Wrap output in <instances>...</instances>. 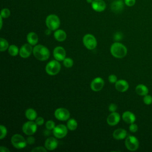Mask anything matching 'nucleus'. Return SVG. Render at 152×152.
Here are the masks:
<instances>
[{
	"label": "nucleus",
	"instance_id": "1",
	"mask_svg": "<svg viewBox=\"0 0 152 152\" xmlns=\"http://www.w3.org/2000/svg\"><path fill=\"white\" fill-rule=\"evenodd\" d=\"M33 53L34 57L39 61H46L50 56L49 49L42 45H36L33 49Z\"/></svg>",
	"mask_w": 152,
	"mask_h": 152
},
{
	"label": "nucleus",
	"instance_id": "2",
	"mask_svg": "<svg viewBox=\"0 0 152 152\" xmlns=\"http://www.w3.org/2000/svg\"><path fill=\"white\" fill-rule=\"evenodd\" d=\"M111 54L116 58H122L127 53V49L123 44L116 42L112 45L110 47Z\"/></svg>",
	"mask_w": 152,
	"mask_h": 152
},
{
	"label": "nucleus",
	"instance_id": "3",
	"mask_svg": "<svg viewBox=\"0 0 152 152\" xmlns=\"http://www.w3.org/2000/svg\"><path fill=\"white\" fill-rule=\"evenodd\" d=\"M46 25L51 30H56L60 26V20L55 14L49 15L46 18Z\"/></svg>",
	"mask_w": 152,
	"mask_h": 152
},
{
	"label": "nucleus",
	"instance_id": "4",
	"mask_svg": "<svg viewBox=\"0 0 152 152\" xmlns=\"http://www.w3.org/2000/svg\"><path fill=\"white\" fill-rule=\"evenodd\" d=\"M45 69L49 75H55L60 71L61 64L58 61L52 60L47 64Z\"/></svg>",
	"mask_w": 152,
	"mask_h": 152
},
{
	"label": "nucleus",
	"instance_id": "5",
	"mask_svg": "<svg viewBox=\"0 0 152 152\" xmlns=\"http://www.w3.org/2000/svg\"><path fill=\"white\" fill-rule=\"evenodd\" d=\"M11 143L12 145L17 148L21 149L24 148L27 145V140L20 134H14L11 137Z\"/></svg>",
	"mask_w": 152,
	"mask_h": 152
},
{
	"label": "nucleus",
	"instance_id": "6",
	"mask_svg": "<svg viewBox=\"0 0 152 152\" xmlns=\"http://www.w3.org/2000/svg\"><path fill=\"white\" fill-rule=\"evenodd\" d=\"M125 144L126 148L132 151L137 150L139 147L138 140L134 135L128 136L125 139Z\"/></svg>",
	"mask_w": 152,
	"mask_h": 152
},
{
	"label": "nucleus",
	"instance_id": "7",
	"mask_svg": "<svg viewBox=\"0 0 152 152\" xmlns=\"http://www.w3.org/2000/svg\"><path fill=\"white\" fill-rule=\"evenodd\" d=\"M84 45L89 50H93L97 46V40L95 37L91 34H86L83 39Z\"/></svg>",
	"mask_w": 152,
	"mask_h": 152
},
{
	"label": "nucleus",
	"instance_id": "8",
	"mask_svg": "<svg viewBox=\"0 0 152 152\" xmlns=\"http://www.w3.org/2000/svg\"><path fill=\"white\" fill-rule=\"evenodd\" d=\"M37 125L35 122H33V121H30L24 124L22 130L26 135H31L36 132L37 130Z\"/></svg>",
	"mask_w": 152,
	"mask_h": 152
},
{
	"label": "nucleus",
	"instance_id": "9",
	"mask_svg": "<svg viewBox=\"0 0 152 152\" xmlns=\"http://www.w3.org/2000/svg\"><path fill=\"white\" fill-rule=\"evenodd\" d=\"M55 116L57 119L59 121H65L69 118L70 113L66 109L59 107L56 109L55 111Z\"/></svg>",
	"mask_w": 152,
	"mask_h": 152
},
{
	"label": "nucleus",
	"instance_id": "10",
	"mask_svg": "<svg viewBox=\"0 0 152 152\" xmlns=\"http://www.w3.org/2000/svg\"><path fill=\"white\" fill-rule=\"evenodd\" d=\"M66 126L63 124H59L55 127L53 129V134L54 136L58 138H62L65 137L67 134L68 130Z\"/></svg>",
	"mask_w": 152,
	"mask_h": 152
},
{
	"label": "nucleus",
	"instance_id": "11",
	"mask_svg": "<svg viewBox=\"0 0 152 152\" xmlns=\"http://www.w3.org/2000/svg\"><path fill=\"white\" fill-rule=\"evenodd\" d=\"M104 82L103 80L100 77H97L93 80L91 83L90 87L93 91H99L101 90L104 86Z\"/></svg>",
	"mask_w": 152,
	"mask_h": 152
},
{
	"label": "nucleus",
	"instance_id": "12",
	"mask_svg": "<svg viewBox=\"0 0 152 152\" xmlns=\"http://www.w3.org/2000/svg\"><path fill=\"white\" fill-rule=\"evenodd\" d=\"M33 49L30 43H26L20 48L19 54L21 58H27L31 55L33 52Z\"/></svg>",
	"mask_w": 152,
	"mask_h": 152
},
{
	"label": "nucleus",
	"instance_id": "13",
	"mask_svg": "<svg viewBox=\"0 0 152 152\" xmlns=\"http://www.w3.org/2000/svg\"><path fill=\"white\" fill-rule=\"evenodd\" d=\"M53 56L58 61H64L66 57L65 50L62 46H57L53 50Z\"/></svg>",
	"mask_w": 152,
	"mask_h": 152
},
{
	"label": "nucleus",
	"instance_id": "14",
	"mask_svg": "<svg viewBox=\"0 0 152 152\" xmlns=\"http://www.w3.org/2000/svg\"><path fill=\"white\" fill-rule=\"evenodd\" d=\"M91 7L96 12H102L106 9V5L103 0H94L91 3Z\"/></svg>",
	"mask_w": 152,
	"mask_h": 152
},
{
	"label": "nucleus",
	"instance_id": "15",
	"mask_svg": "<svg viewBox=\"0 0 152 152\" xmlns=\"http://www.w3.org/2000/svg\"><path fill=\"white\" fill-rule=\"evenodd\" d=\"M120 121V115L118 113L112 112L107 118V122L109 125L114 126L118 124Z\"/></svg>",
	"mask_w": 152,
	"mask_h": 152
},
{
	"label": "nucleus",
	"instance_id": "16",
	"mask_svg": "<svg viewBox=\"0 0 152 152\" xmlns=\"http://www.w3.org/2000/svg\"><path fill=\"white\" fill-rule=\"evenodd\" d=\"M116 89L120 92H125L129 88L128 82L125 80H119L115 83Z\"/></svg>",
	"mask_w": 152,
	"mask_h": 152
},
{
	"label": "nucleus",
	"instance_id": "17",
	"mask_svg": "<svg viewBox=\"0 0 152 152\" xmlns=\"http://www.w3.org/2000/svg\"><path fill=\"white\" fill-rule=\"evenodd\" d=\"M122 117L123 121L129 124L134 123L136 120V117L135 115L130 111H125V112H124Z\"/></svg>",
	"mask_w": 152,
	"mask_h": 152
},
{
	"label": "nucleus",
	"instance_id": "18",
	"mask_svg": "<svg viewBox=\"0 0 152 152\" xmlns=\"http://www.w3.org/2000/svg\"><path fill=\"white\" fill-rule=\"evenodd\" d=\"M58 145V141L56 138L53 137H49L45 141V148L48 150H55Z\"/></svg>",
	"mask_w": 152,
	"mask_h": 152
},
{
	"label": "nucleus",
	"instance_id": "19",
	"mask_svg": "<svg viewBox=\"0 0 152 152\" xmlns=\"http://www.w3.org/2000/svg\"><path fill=\"white\" fill-rule=\"evenodd\" d=\"M124 2L122 0H116L111 4V10L115 12L122 11L124 6Z\"/></svg>",
	"mask_w": 152,
	"mask_h": 152
},
{
	"label": "nucleus",
	"instance_id": "20",
	"mask_svg": "<svg viewBox=\"0 0 152 152\" xmlns=\"http://www.w3.org/2000/svg\"><path fill=\"white\" fill-rule=\"evenodd\" d=\"M127 135V132L125 129L122 128H119L114 131L113 132V137L116 140H123L126 138Z\"/></svg>",
	"mask_w": 152,
	"mask_h": 152
},
{
	"label": "nucleus",
	"instance_id": "21",
	"mask_svg": "<svg viewBox=\"0 0 152 152\" xmlns=\"http://www.w3.org/2000/svg\"><path fill=\"white\" fill-rule=\"evenodd\" d=\"M135 91L138 95L144 96L148 94V88L144 84H140L136 86Z\"/></svg>",
	"mask_w": 152,
	"mask_h": 152
},
{
	"label": "nucleus",
	"instance_id": "22",
	"mask_svg": "<svg viewBox=\"0 0 152 152\" xmlns=\"http://www.w3.org/2000/svg\"><path fill=\"white\" fill-rule=\"evenodd\" d=\"M54 37L56 40L59 42H62L66 39V34L62 30H57L54 33Z\"/></svg>",
	"mask_w": 152,
	"mask_h": 152
},
{
	"label": "nucleus",
	"instance_id": "23",
	"mask_svg": "<svg viewBox=\"0 0 152 152\" xmlns=\"http://www.w3.org/2000/svg\"><path fill=\"white\" fill-rule=\"evenodd\" d=\"M27 40L31 45H35L38 42V36L34 32H30L27 36Z\"/></svg>",
	"mask_w": 152,
	"mask_h": 152
},
{
	"label": "nucleus",
	"instance_id": "24",
	"mask_svg": "<svg viewBox=\"0 0 152 152\" xmlns=\"http://www.w3.org/2000/svg\"><path fill=\"white\" fill-rule=\"evenodd\" d=\"M26 116L30 121H34L37 118V113L32 108L27 109L26 111Z\"/></svg>",
	"mask_w": 152,
	"mask_h": 152
},
{
	"label": "nucleus",
	"instance_id": "25",
	"mask_svg": "<svg viewBox=\"0 0 152 152\" xmlns=\"http://www.w3.org/2000/svg\"><path fill=\"white\" fill-rule=\"evenodd\" d=\"M67 128L71 131L75 130L77 128V122L74 119H69L67 122Z\"/></svg>",
	"mask_w": 152,
	"mask_h": 152
},
{
	"label": "nucleus",
	"instance_id": "26",
	"mask_svg": "<svg viewBox=\"0 0 152 152\" xmlns=\"http://www.w3.org/2000/svg\"><path fill=\"white\" fill-rule=\"evenodd\" d=\"M8 53L11 56H15L18 53V48L17 46L14 45H12L8 48Z\"/></svg>",
	"mask_w": 152,
	"mask_h": 152
},
{
	"label": "nucleus",
	"instance_id": "27",
	"mask_svg": "<svg viewBox=\"0 0 152 152\" xmlns=\"http://www.w3.org/2000/svg\"><path fill=\"white\" fill-rule=\"evenodd\" d=\"M0 45H1V46H0V50L1 52L6 50L9 48V45H8V42L5 39H4L2 37L1 38Z\"/></svg>",
	"mask_w": 152,
	"mask_h": 152
},
{
	"label": "nucleus",
	"instance_id": "28",
	"mask_svg": "<svg viewBox=\"0 0 152 152\" xmlns=\"http://www.w3.org/2000/svg\"><path fill=\"white\" fill-rule=\"evenodd\" d=\"M73 60L69 58H65L63 61L64 65L66 68H70L73 65Z\"/></svg>",
	"mask_w": 152,
	"mask_h": 152
},
{
	"label": "nucleus",
	"instance_id": "29",
	"mask_svg": "<svg viewBox=\"0 0 152 152\" xmlns=\"http://www.w3.org/2000/svg\"><path fill=\"white\" fill-rule=\"evenodd\" d=\"M10 15V11L8 8H3L1 11V16L2 18H7Z\"/></svg>",
	"mask_w": 152,
	"mask_h": 152
},
{
	"label": "nucleus",
	"instance_id": "30",
	"mask_svg": "<svg viewBox=\"0 0 152 152\" xmlns=\"http://www.w3.org/2000/svg\"><path fill=\"white\" fill-rule=\"evenodd\" d=\"M143 102L147 105L151 104L152 103V96L148 94L144 96L143 98Z\"/></svg>",
	"mask_w": 152,
	"mask_h": 152
},
{
	"label": "nucleus",
	"instance_id": "31",
	"mask_svg": "<svg viewBox=\"0 0 152 152\" xmlns=\"http://www.w3.org/2000/svg\"><path fill=\"white\" fill-rule=\"evenodd\" d=\"M0 129H1V136H0V139L2 140L4 138H5V137L7 135V128L5 126L1 125L0 126Z\"/></svg>",
	"mask_w": 152,
	"mask_h": 152
},
{
	"label": "nucleus",
	"instance_id": "32",
	"mask_svg": "<svg viewBox=\"0 0 152 152\" xmlns=\"http://www.w3.org/2000/svg\"><path fill=\"white\" fill-rule=\"evenodd\" d=\"M55 127V124L53 121H48L46 122V128L48 130H52Z\"/></svg>",
	"mask_w": 152,
	"mask_h": 152
},
{
	"label": "nucleus",
	"instance_id": "33",
	"mask_svg": "<svg viewBox=\"0 0 152 152\" xmlns=\"http://www.w3.org/2000/svg\"><path fill=\"white\" fill-rule=\"evenodd\" d=\"M47 150L46 148H45V147H36L35 148H34L33 149L31 150L32 152H46Z\"/></svg>",
	"mask_w": 152,
	"mask_h": 152
},
{
	"label": "nucleus",
	"instance_id": "34",
	"mask_svg": "<svg viewBox=\"0 0 152 152\" xmlns=\"http://www.w3.org/2000/svg\"><path fill=\"white\" fill-rule=\"evenodd\" d=\"M129 129L132 132H135L138 130V126H137V125H136L134 123L131 124L129 125Z\"/></svg>",
	"mask_w": 152,
	"mask_h": 152
},
{
	"label": "nucleus",
	"instance_id": "35",
	"mask_svg": "<svg viewBox=\"0 0 152 152\" xmlns=\"http://www.w3.org/2000/svg\"><path fill=\"white\" fill-rule=\"evenodd\" d=\"M108 80H109V81L111 83H115L118 81L117 77L114 74L110 75L108 77Z\"/></svg>",
	"mask_w": 152,
	"mask_h": 152
},
{
	"label": "nucleus",
	"instance_id": "36",
	"mask_svg": "<svg viewBox=\"0 0 152 152\" xmlns=\"http://www.w3.org/2000/svg\"><path fill=\"white\" fill-rule=\"evenodd\" d=\"M136 0H124L125 4L128 7H132L135 5Z\"/></svg>",
	"mask_w": 152,
	"mask_h": 152
},
{
	"label": "nucleus",
	"instance_id": "37",
	"mask_svg": "<svg viewBox=\"0 0 152 152\" xmlns=\"http://www.w3.org/2000/svg\"><path fill=\"white\" fill-rule=\"evenodd\" d=\"M35 122L37 125H42L44 123V119L42 117H38L35 119Z\"/></svg>",
	"mask_w": 152,
	"mask_h": 152
},
{
	"label": "nucleus",
	"instance_id": "38",
	"mask_svg": "<svg viewBox=\"0 0 152 152\" xmlns=\"http://www.w3.org/2000/svg\"><path fill=\"white\" fill-rule=\"evenodd\" d=\"M117 109V106L114 103H111L109 106V110L111 112H115Z\"/></svg>",
	"mask_w": 152,
	"mask_h": 152
},
{
	"label": "nucleus",
	"instance_id": "39",
	"mask_svg": "<svg viewBox=\"0 0 152 152\" xmlns=\"http://www.w3.org/2000/svg\"><path fill=\"white\" fill-rule=\"evenodd\" d=\"M122 35L121 33H116L114 35V39L116 40H120L122 39Z\"/></svg>",
	"mask_w": 152,
	"mask_h": 152
},
{
	"label": "nucleus",
	"instance_id": "40",
	"mask_svg": "<svg viewBox=\"0 0 152 152\" xmlns=\"http://www.w3.org/2000/svg\"><path fill=\"white\" fill-rule=\"evenodd\" d=\"M27 144H33L35 142V139L34 137H28L27 138Z\"/></svg>",
	"mask_w": 152,
	"mask_h": 152
},
{
	"label": "nucleus",
	"instance_id": "41",
	"mask_svg": "<svg viewBox=\"0 0 152 152\" xmlns=\"http://www.w3.org/2000/svg\"><path fill=\"white\" fill-rule=\"evenodd\" d=\"M0 150L1 152H9L10 151L9 149H8L7 147H5L3 146H1L0 147Z\"/></svg>",
	"mask_w": 152,
	"mask_h": 152
},
{
	"label": "nucleus",
	"instance_id": "42",
	"mask_svg": "<svg viewBox=\"0 0 152 152\" xmlns=\"http://www.w3.org/2000/svg\"><path fill=\"white\" fill-rule=\"evenodd\" d=\"M51 30H50L49 28H48V30H46V31H45V33H46V34H49L50 33V32H51Z\"/></svg>",
	"mask_w": 152,
	"mask_h": 152
},
{
	"label": "nucleus",
	"instance_id": "43",
	"mask_svg": "<svg viewBox=\"0 0 152 152\" xmlns=\"http://www.w3.org/2000/svg\"><path fill=\"white\" fill-rule=\"evenodd\" d=\"M0 20H1V28H2V17L0 16Z\"/></svg>",
	"mask_w": 152,
	"mask_h": 152
},
{
	"label": "nucleus",
	"instance_id": "44",
	"mask_svg": "<svg viewBox=\"0 0 152 152\" xmlns=\"http://www.w3.org/2000/svg\"><path fill=\"white\" fill-rule=\"evenodd\" d=\"M86 1H87V2L88 3H89V4H91L94 0H86Z\"/></svg>",
	"mask_w": 152,
	"mask_h": 152
}]
</instances>
